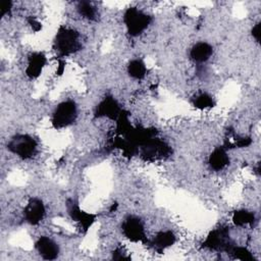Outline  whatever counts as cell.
<instances>
[{"label":"cell","instance_id":"cell-1","mask_svg":"<svg viewBox=\"0 0 261 261\" xmlns=\"http://www.w3.org/2000/svg\"><path fill=\"white\" fill-rule=\"evenodd\" d=\"M54 46L61 56L72 54L81 47L79 34L72 29L61 27L55 36Z\"/></svg>","mask_w":261,"mask_h":261},{"label":"cell","instance_id":"cell-2","mask_svg":"<svg viewBox=\"0 0 261 261\" xmlns=\"http://www.w3.org/2000/svg\"><path fill=\"white\" fill-rule=\"evenodd\" d=\"M123 20L128 34L130 36H139L147 29L151 22V17L136 7H129L124 13Z\"/></svg>","mask_w":261,"mask_h":261},{"label":"cell","instance_id":"cell-3","mask_svg":"<svg viewBox=\"0 0 261 261\" xmlns=\"http://www.w3.org/2000/svg\"><path fill=\"white\" fill-rule=\"evenodd\" d=\"M76 106L73 101L61 102L54 110L52 124L55 128H62L70 125L76 118Z\"/></svg>","mask_w":261,"mask_h":261},{"label":"cell","instance_id":"cell-4","mask_svg":"<svg viewBox=\"0 0 261 261\" xmlns=\"http://www.w3.org/2000/svg\"><path fill=\"white\" fill-rule=\"evenodd\" d=\"M8 149L17 156L28 159L31 158L37 150V142L30 136L20 135L11 140Z\"/></svg>","mask_w":261,"mask_h":261},{"label":"cell","instance_id":"cell-5","mask_svg":"<svg viewBox=\"0 0 261 261\" xmlns=\"http://www.w3.org/2000/svg\"><path fill=\"white\" fill-rule=\"evenodd\" d=\"M122 232L132 242H145L146 233L142 221L137 217H128L122 223Z\"/></svg>","mask_w":261,"mask_h":261},{"label":"cell","instance_id":"cell-6","mask_svg":"<svg viewBox=\"0 0 261 261\" xmlns=\"http://www.w3.org/2000/svg\"><path fill=\"white\" fill-rule=\"evenodd\" d=\"M203 245L212 250L227 251L231 246L228 240V233L225 228H217L212 230L204 241Z\"/></svg>","mask_w":261,"mask_h":261},{"label":"cell","instance_id":"cell-7","mask_svg":"<svg viewBox=\"0 0 261 261\" xmlns=\"http://www.w3.org/2000/svg\"><path fill=\"white\" fill-rule=\"evenodd\" d=\"M122 110L120 109L117 101L111 97H105L97 106L95 115L97 117H106L109 119H117Z\"/></svg>","mask_w":261,"mask_h":261},{"label":"cell","instance_id":"cell-8","mask_svg":"<svg viewBox=\"0 0 261 261\" xmlns=\"http://www.w3.org/2000/svg\"><path fill=\"white\" fill-rule=\"evenodd\" d=\"M23 214L25 220L30 224L36 225L40 223L45 216V206L40 199L33 198L28 202L27 206L24 207Z\"/></svg>","mask_w":261,"mask_h":261},{"label":"cell","instance_id":"cell-9","mask_svg":"<svg viewBox=\"0 0 261 261\" xmlns=\"http://www.w3.org/2000/svg\"><path fill=\"white\" fill-rule=\"evenodd\" d=\"M68 213L71 218L80 224V226L86 231L88 230L95 221V215L82 210L77 204L70 202L68 204Z\"/></svg>","mask_w":261,"mask_h":261},{"label":"cell","instance_id":"cell-10","mask_svg":"<svg viewBox=\"0 0 261 261\" xmlns=\"http://www.w3.org/2000/svg\"><path fill=\"white\" fill-rule=\"evenodd\" d=\"M36 249L43 259L53 260L57 258L59 248L57 244L48 237H41L36 243Z\"/></svg>","mask_w":261,"mask_h":261},{"label":"cell","instance_id":"cell-11","mask_svg":"<svg viewBox=\"0 0 261 261\" xmlns=\"http://www.w3.org/2000/svg\"><path fill=\"white\" fill-rule=\"evenodd\" d=\"M47 62L46 56L42 52H34L29 56L28 66L25 68V73L30 79H36L38 77L45 64Z\"/></svg>","mask_w":261,"mask_h":261},{"label":"cell","instance_id":"cell-12","mask_svg":"<svg viewBox=\"0 0 261 261\" xmlns=\"http://www.w3.org/2000/svg\"><path fill=\"white\" fill-rule=\"evenodd\" d=\"M213 53V48L210 44L206 42H199L195 44L191 51H190V56L191 58L198 63H202L207 61Z\"/></svg>","mask_w":261,"mask_h":261},{"label":"cell","instance_id":"cell-13","mask_svg":"<svg viewBox=\"0 0 261 261\" xmlns=\"http://www.w3.org/2000/svg\"><path fill=\"white\" fill-rule=\"evenodd\" d=\"M228 162H229V158L223 147H218L214 149L208 159V163L210 167L214 170L223 169L228 164Z\"/></svg>","mask_w":261,"mask_h":261},{"label":"cell","instance_id":"cell-14","mask_svg":"<svg viewBox=\"0 0 261 261\" xmlns=\"http://www.w3.org/2000/svg\"><path fill=\"white\" fill-rule=\"evenodd\" d=\"M174 242H175L174 234L170 230H164V231H160L156 234V237L153 240V246L157 250L162 251V250L170 247L171 245H173Z\"/></svg>","mask_w":261,"mask_h":261},{"label":"cell","instance_id":"cell-15","mask_svg":"<svg viewBox=\"0 0 261 261\" xmlns=\"http://www.w3.org/2000/svg\"><path fill=\"white\" fill-rule=\"evenodd\" d=\"M127 72L133 79L142 80L147 73V67L142 60L134 59L127 65Z\"/></svg>","mask_w":261,"mask_h":261},{"label":"cell","instance_id":"cell-16","mask_svg":"<svg viewBox=\"0 0 261 261\" xmlns=\"http://www.w3.org/2000/svg\"><path fill=\"white\" fill-rule=\"evenodd\" d=\"M255 220V216L253 213L247 210H239L236 211L232 215V221L238 226H243L247 224L253 223Z\"/></svg>","mask_w":261,"mask_h":261},{"label":"cell","instance_id":"cell-17","mask_svg":"<svg viewBox=\"0 0 261 261\" xmlns=\"http://www.w3.org/2000/svg\"><path fill=\"white\" fill-rule=\"evenodd\" d=\"M77 11L83 17L91 20L96 17V13H97L96 8L93 6L91 2H88V1L80 2L77 5Z\"/></svg>","mask_w":261,"mask_h":261},{"label":"cell","instance_id":"cell-18","mask_svg":"<svg viewBox=\"0 0 261 261\" xmlns=\"http://www.w3.org/2000/svg\"><path fill=\"white\" fill-rule=\"evenodd\" d=\"M194 105L199 109H207L211 108L214 105V101L210 95L207 93H202L198 95L194 100Z\"/></svg>","mask_w":261,"mask_h":261},{"label":"cell","instance_id":"cell-19","mask_svg":"<svg viewBox=\"0 0 261 261\" xmlns=\"http://www.w3.org/2000/svg\"><path fill=\"white\" fill-rule=\"evenodd\" d=\"M12 9V2L11 1H4L2 4V8H1V14L2 16L10 13Z\"/></svg>","mask_w":261,"mask_h":261},{"label":"cell","instance_id":"cell-20","mask_svg":"<svg viewBox=\"0 0 261 261\" xmlns=\"http://www.w3.org/2000/svg\"><path fill=\"white\" fill-rule=\"evenodd\" d=\"M260 27H261V23H260V22H257V23L253 27V29H252V36H253V38H254L257 42L260 41V36H261Z\"/></svg>","mask_w":261,"mask_h":261},{"label":"cell","instance_id":"cell-21","mask_svg":"<svg viewBox=\"0 0 261 261\" xmlns=\"http://www.w3.org/2000/svg\"><path fill=\"white\" fill-rule=\"evenodd\" d=\"M28 21H29V23L31 24V27L33 28V30L34 31H36V32H38V31H40L41 29H42V25H41V23L35 18V17H33V16H31L29 19H28Z\"/></svg>","mask_w":261,"mask_h":261}]
</instances>
